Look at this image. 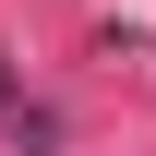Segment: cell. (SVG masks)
I'll return each instance as SVG.
<instances>
[]
</instances>
